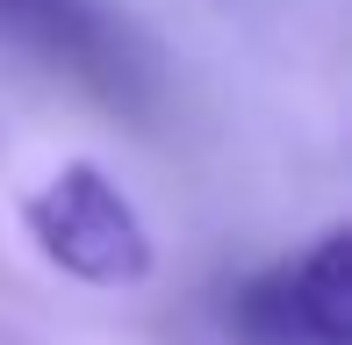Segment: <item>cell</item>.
Segmentation results:
<instances>
[{"mask_svg": "<svg viewBox=\"0 0 352 345\" xmlns=\"http://www.w3.org/2000/svg\"><path fill=\"white\" fill-rule=\"evenodd\" d=\"M22 230H29L43 266H58L65 280H87V288H137L158 266L151 223L137 216V201L94 159H72L43 187H29L22 194Z\"/></svg>", "mask_w": 352, "mask_h": 345, "instance_id": "1", "label": "cell"}, {"mask_svg": "<svg viewBox=\"0 0 352 345\" xmlns=\"http://www.w3.org/2000/svg\"><path fill=\"white\" fill-rule=\"evenodd\" d=\"M230 324L252 345H352V230L331 223L295 259L252 274L230 295Z\"/></svg>", "mask_w": 352, "mask_h": 345, "instance_id": "2", "label": "cell"}, {"mask_svg": "<svg viewBox=\"0 0 352 345\" xmlns=\"http://www.w3.org/2000/svg\"><path fill=\"white\" fill-rule=\"evenodd\" d=\"M0 36L29 43L36 58H51L58 72L87 80L108 101H137V87L151 80L137 29L108 0H0Z\"/></svg>", "mask_w": 352, "mask_h": 345, "instance_id": "3", "label": "cell"}]
</instances>
